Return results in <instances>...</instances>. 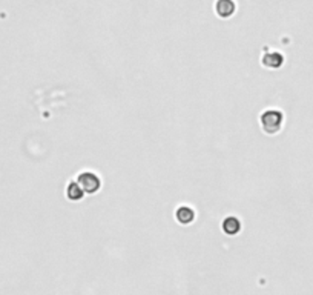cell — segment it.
Returning a JSON list of instances; mask_svg holds the SVG:
<instances>
[{"mask_svg": "<svg viewBox=\"0 0 313 295\" xmlns=\"http://www.w3.org/2000/svg\"><path fill=\"white\" fill-rule=\"evenodd\" d=\"M261 126H263V131L269 135L280 132V129L283 126V114L276 109H269V111L263 112Z\"/></svg>", "mask_w": 313, "mask_h": 295, "instance_id": "1", "label": "cell"}, {"mask_svg": "<svg viewBox=\"0 0 313 295\" xmlns=\"http://www.w3.org/2000/svg\"><path fill=\"white\" fill-rule=\"evenodd\" d=\"M77 183L85 192H88V194H96L101 186L100 178L92 172H82L77 178Z\"/></svg>", "mask_w": 313, "mask_h": 295, "instance_id": "2", "label": "cell"}, {"mask_svg": "<svg viewBox=\"0 0 313 295\" xmlns=\"http://www.w3.org/2000/svg\"><path fill=\"white\" fill-rule=\"evenodd\" d=\"M215 9L219 17L227 19L235 13V3H234V0H218L215 5Z\"/></svg>", "mask_w": 313, "mask_h": 295, "instance_id": "3", "label": "cell"}, {"mask_svg": "<svg viewBox=\"0 0 313 295\" xmlns=\"http://www.w3.org/2000/svg\"><path fill=\"white\" fill-rule=\"evenodd\" d=\"M175 217L180 224H191L195 219V212L189 206H180L175 212Z\"/></svg>", "mask_w": 313, "mask_h": 295, "instance_id": "4", "label": "cell"}, {"mask_svg": "<svg viewBox=\"0 0 313 295\" xmlns=\"http://www.w3.org/2000/svg\"><path fill=\"white\" fill-rule=\"evenodd\" d=\"M283 63H284V57L280 52H269L263 57V65L267 68H272V70H276V68L283 66Z\"/></svg>", "mask_w": 313, "mask_h": 295, "instance_id": "5", "label": "cell"}, {"mask_svg": "<svg viewBox=\"0 0 313 295\" xmlns=\"http://www.w3.org/2000/svg\"><path fill=\"white\" fill-rule=\"evenodd\" d=\"M241 229V223L237 217H227L223 221V231L227 235H237Z\"/></svg>", "mask_w": 313, "mask_h": 295, "instance_id": "6", "label": "cell"}, {"mask_svg": "<svg viewBox=\"0 0 313 295\" xmlns=\"http://www.w3.org/2000/svg\"><path fill=\"white\" fill-rule=\"evenodd\" d=\"M83 189L80 188L78 183H69L68 185V189H66V196L69 200H72V201H78V200H82L83 198Z\"/></svg>", "mask_w": 313, "mask_h": 295, "instance_id": "7", "label": "cell"}]
</instances>
